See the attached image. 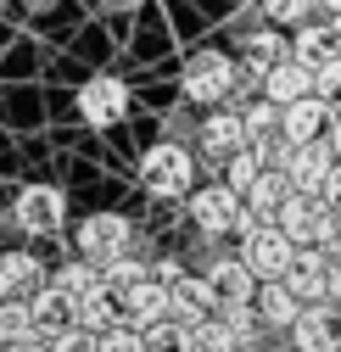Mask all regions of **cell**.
Instances as JSON below:
<instances>
[{
	"label": "cell",
	"instance_id": "obj_1",
	"mask_svg": "<svg viewBox=\"0 0 341 352\" xmlns=\"http://www.w3.org/2000/svg\"><path fill=\"white\" fill-rule=\"evenodd\" d=\"M179 96L190 107H219V101L241 107V101L258 96V73H252L241 56L219 51V45H201V51H190V62L179 73Z\"/></svg>",
	"mask_w": 341,
	"mask_h": 352
},
{
	"label": "cell",
	"instance_id": "obj_2",
	"mask_svg": "<svg viewBox=\"0 0 341 352\" xmlns=\"http://www.w3.org/2000/svg\"><path fill=\"white\" fill-rule=\"evenodd\" d=\"M185 218H190V230H196V235H207V241H241V235L252 230L246 201H241L224 179L190 185V196H185Z\"/></svg>",
	"mask_w": 341,
	"mask_h": 352
},
{
	"label": "cell",
	"instance_id": "obj_3",
	"mask_svg": "<svg viewBox=\"0 0 341 352\" xmlns=\"http://www.w3.org/2000/svg\"><path fill=\"white\" fill-rule=\"evenodd\" d=\"M196 173H201L196 146L168 140V135H162L157 146H146V157H140V185H146V196H157V201H185L190 185H196Z\"/></svg>",
	"mask_w": 341,
	"mask_h": 352
},
{
	"label": "cell",
	"instance_id": "obj_4",
	"mask_svg": "<svg viewBox=\"0 0 341 352\" xmlns=\"http://www.w3.org/2000/svg\"><path fill=\"white\" fill-rule=\"evenodd\" d=\"M235 252H241V263H246L258 280H285L291 257H296V241H291L280 224H252V230L235 241Z\"/></svg>",
	"mask_w": 341,
	"mask_h": 352
},
{
	"label": "cell",
	"instance_id": "obj_5",
	"mask_svg": "<svg viewBox=\"0 0 341 352\" xmlns=\"http://www.w3.org/2000/svg\"><path fill=\"white\" fill-rule=\"evenodd\" d=\"M12 224L34 241H45V235H62L67 230V196L56 185H28L12 207Z\"/></svg>",
	"mask_w": 341,
	"mask_h": 352
},
{
	"label": "cell",
	"instance_id": "obj_6",
	"mask_svg": "<svg viewBox=\"0 0 341 352\" xmlns=\"http://www.w3.org/2000/svg\"><path fill=\"white\" fill-rule=\"evenodd\" d=\"M73 241H78V252L90 263H107V257L135 246V224H129V212H84Z\"/></svg>",
	"mask_w": 341,
	"mask_h": 352
},
{
	"label": "cell",
	"instance_id": "obj_7",
	"mask_svg": "<svg viewBox=\"0 0 341 352\" xmlns=\"http://www.w3.org/2000/svg\"><path fill=\"white\" fill-rule=\"evenodd\" d=\"M246 146V123H241V107L235 101H219V107H207V118L196 123V157L212 162V173H219V162Z\"/></svg>",
	"mask_w": 341,
	"mask_h": 352
},
{
	"label": "cell",
	"instance_id": "obj_8",
	"mask_svg": "<svg viewBox=\"0 0 341 352\" xmlns=\"http://www.w3.org/2000/svg\"><path fill=\"white\" fill-rule=\"evenodd\" d=\"M78 118L90 123V129H112L129 118V84L112 78V73H96V78H84L78 84Z\"/></svg>",
	"mask_w": 341,
	"mask_h": 352
},
{
	"label": "cell",
	"instance_id": "obj_9",
	"mask_svg": "<svg viewBox=\"0 0 341 352\" xmlns=\"http://www.w3.org/2000/svg\"><path fill=\"white\" fill-rule=\"evenodd\" d=\"M330 162H336V151H330V140L319 135V140L291 146V151H285V162H280V173H285V185H291V190H302V196H324Z\"/></svg>",
	"mask_w": 341,
	"mask_h": 352
},
{
	"label": "cell",
	"instance_id": "obj_10",
	"mask_svg": "<svg viewBox=\"0 0 341 352\" xmlns=\"http://www.w3.org/2000/svg\"><path fill=\"white\" fill-rule=\"evenodd\" d=\"M285 341L291 352H336L341 336H336V307L330 302H302V314L285 324Z\"/></svg>",
	"mask_w": 341,
	"mask_h": 352
},
{
	"label": "cell",
	"instance_id": "obj_11",
	"mask_svg": "<svg viewBox=\"0 0 341 352\" xmlns=\"http://www.w3.org/2000/svg\"><path fill=\"white\" fill-rule=\"evenodd\" d=\"M207 314H219V291L207 285V274L201 269H185L174 285H168V319H179V324H201Z\"/></svg>",
	"mask_w": 341,
	"mask_h": 352
},
{
	"label": "cell",
	"instance_id": "obj_12",
	"mask_svg": "<svg viewBox=\"0 0 341 352\" xmlns=\"http://www.w3.org/2000/svg\"><path fill=\"white\" fill-rule=\"evenodd\" d=\"M201 274L219 291V302H252V291H258V274L241 263V252H224V246H212V257H201Z\"/></svg>",
	"mask_w": 341,
	"mask_h": 352
},
{
	"label": "cell",
	"instance_id": "obj_13",
	"mask_svg": "<svg viewBox=\"0 0 341 352\" xmlns=\"http://www.w3.org/2000/svg\"><path fill=\"white\" fill-rule=\"evenodd\" d=\"M252 307H258V324H263V336L274 341V336H285V324L302 314V296H296L285 280H258V291H252Z\"/></svg>",
	"mask_w": 341,
	"mask_h": 352
},
{
	"label": "cell",
	"instance_id": "obj_14",
	"mask_svg": "<svg viewBox=\"0 0 341 352\" xmlns=\"http://www.w3.org/2000/svg\"><path fill=\"white\" fill-rule=\"evenodd\" d=\"M308 90H314V67H308L302 56H280V62H269V67L258 73V96H269L274 107L308 96Z\"/></svg>",
	"mask_w": 341,
	"mask_h": 352
},
{
	"label": "cell",
	"instance_id": "obj_15",
	"mask_svg": "<svg viewBox=\"0 0 341 352\" xmlns=\"http://www.w3.org/2000/svg\"><path fill=\"white\" fill-rule=\"evenodd\" d=\"M324 123H330V101H324V96H314V90L280 107V135H285V146L319 140V135H324Z\"/></svg>",
	"mask_w": 341,
	"mask_h": 352
},
{
	"label": "cell",
	"instance_id": "obj_16",
	"mask_svg": "<svg viewBox=\"0 0 341 352\" xmlns=\"http://www.w3.org/2000/svg\"><path fill=\"white\" fill-rule=\"evenodd\" d=\"M118 319H123V324H135V330L168 319V285L146 274V280H135L129 291H118Z\"/></svg>",
	"mask_w": 341,
	"mask_h": 352
},
{
	"label": "cell",
	"instance_id": "obj_17",
	"mask_svg": "<svg viewBox=\"0 0 341 352\" xmlns=\"http://www.w3.org/2000/svg\"><path fill=\"white\" fill-rule=\"evenodd\" d=\"M324 274H330V252L324 246H296L291 269H285V285L302 302H324Z\"/></svg>",
	"mask_w": 341,
	"mask_h": 352
},
{
	"label": "cell",
	"instance_id": "obj_18",
	"mask_svg": "<svg viewBox=\"0 0 341 352\" xmlns=\"http://www.w3.org/2000/svg\"><path fill=\"white\" fill-rule=\"evenodd\" d=\"M45 285V263H39L34 252H0V296H28Z\"/></svg>",
	"mask_w": 341,
	"mask_h": 352
},
{
	"label": "cell",
	"instance_id": "obj_19",
	"mask_svg": "<svg viewBox=\"0 0 341 352\" xmlns=\"http://www.w3.org/2000/svg\"><path fill=\"white\" fill-rule=\"evenodd\" d=\"M291 196V185H285V173L280 168H263L258 179L246 185V212H252V224H274V212H280V201Z\"/></svg>",
	"mask_w": 341,
	"mask_h": 352
},
{
	"label": "cell",
	"instance_id": "obj_20",
	"mask_svg": "<svg viewBox=\"0 0 341 352\" xmlns=\"http://www.w3.org/2000/svg\"><path fill=\"white\" fill-rule=\"evenodd\" d=\"M73 324H84V330H107V324H118V291L112 285H90V291H84V296H73Z\"/></svg>",
	"mask_w": 341,
	"mask_h": 352
},
{
	"label": "cell",
	"instance_id": "obj_21",
	"mask_svg": "<svg viewBox=\"0 0 341 352\" xmlns=\"http://www.w3.org/2000/svg\"><path fill=\"white\" fill-rule=\"evenodd\" d=\"M28 314H34V330H39V336H51V330L73 324V296H62V291L45 280L39 291H28Z\"/></svg>",
	"mask_w": 341,
	"mask_h": 352
},
{
	"label": "cell",
	"instance_id": "obj_22",
	"mask_svg": "<svg viewBox=\"0 0 341 352\" xmlns=\"http://www.w3.org/2000/svg\"><path fill=\"white\" fill-rule=\"evenodd\" d=\"M34 314H28V296H0V346H17L34 341Z\"/></svg>",
	"mask_w": 341,
	"mask_h": 352
},
{
	"label": "cell",
	"instance_id": "obj_23",
	"mask_svg": "<svg viewBox=\"0 0 341 352\" xmlns=\"http://www.w3.org/2000/svg\"><path fill=\"white\" fill-rule=\"evenodd\" d=\"M330 51H336V45H330V23H308V17H302V23L291 28V56H302L308 67L324 62Z\"/></svg>",
	"mask_w": 341,
	"mask_h": 352
},
{
	"label": "cell",
	"instance_id": "obj_24",
	"mask_svg": "<svg viewBox=\"0 0 341 352\" xmlns=\"http://www.w3.org/2000/svg\"><path fill=\"white\" fill-rule=\"evenodd\" d=\"M45 280H51L62 296H84V291H90V285L101 280V263H90V257L78 252V257H67L62 269H56V274H45Z\"/></svg>",
	"mask_w": 341,
	"mask_h": 352
},
{
	"label": "cell",
	"instance_id": "obj_25",
	"mask_svg": "<svg viewBox=\"0 0 341 352\" xmlns=\"http://www.w3.org/2000/svg\"><path fill=\"white\" fill-rule=\"evenodd\" d=\"M258 173H263V157L252 151V146H235V151H230V157L219 162V179H224V185H230L235 196H246V185L258 179Z\"/></svg>",
	"mask_w": 341,
	"mask_h": 352
},
{
	"label": "cell",
	"instance_id": "obj_26",
	"mask_svg": "<svg viewBox=\"0 0 341 352\" xmlns=\"http://www.w3.org/2000/svg\"><path fill=\"white\" fill-rule=\"evenodd\" d=\"M146 274H151V257H135V246L101 263V285H112V291H129V285L146 280Z\"/></svg>",
	"mask_w": 341,
	"mask_h": 352
},
{
	"label": "cell",
	"instance_id": "obj_27",
	"mask_svg": "<svg viewBox=\"0 0 341 352\" xmlns=\"http://www.w3.org/2000/svg\"><path fill=\"white\" fill-rule=\"evenodd\" d=\"M185 352H241V336L219 319V314H207L196 330H190V346Z\"/></svg>",
	"mask_w": 341,
	"mask_h": 352
},
{
	"label": "cell",
	"instance_id": "obj_28",
	"mask_svg": "<svg viewBox=\"0 0 341 352\" xmlns=\"http://www.w3.org/2000/svg\"><path fill=\"white\" fill-rule=\"evenodd\" d=\"M252 6H258L263 23H274V28H296L302 17L319 12V0H252Z\"/></svg>",
	"mask_w": 341,
	"mask_h": 352
},
{
	"label": "cell",
	"instance_id": "obj_29",
	"mask_svg": "<svg viewBox=\"0 0 341 352\" xmlns=\"http://www.w3.org/2000/svg\"><path fill=\"white\" fill-rule=\"evenodd\" d=\"M140 336H146V352H185L190 346V324H179V319H157Z\"/></svg>",
	"mask_w": 341,
	"mask_h": 352
},
{
	"label": "cell",
	"instance_id": "obj_30",
	"mask_svg": "<svg viewBox=\"0 0 341 352\" xmlns=\"http://www.w3.org/2000/svg\"><path fill=\"white\" fill-rule=\"evenodd\" d=\"M96 352H146V336L135 330V324H107V330H96Z\"/></svg>",
	"mask_w": 341,
	"mask_h": 352
},
{
	"label": "cell",
	"instance_id": "obj_31",
	"mask_svg": "<svg viewBox=\"0 0 341 352\" xmlns=\"http://www.w3.org/2000/svg\"><path fill=\"white\" fill-rule=\"evenodd\" d=\"M219 319L241 336V341H252V336H263V324H258V307L252 302H219Z\"/></svg>",
	"mask_w": 341,
	"mask_h": 352
},
{
	"label": "cell",
	"instance_id": "obj_32",
	"mask_svg": "<svg viewBox=\"0 0 341 352\" xmlns=\"http://www.w3.org/2000/svg\"><path fill=\"white\" fill-rule=\"evenodd\" d=\"M45 352H96V336L84 324H62V330L45 336Z\"/></svg>",
	"mask_w": 341,
	"mask_h": 352
},
{
	"label": "cell",
	"instance_id": "obj_33",
	"mask_svg": "<svg viewBox=\"0 0 341 352\" xmlns=\"http://www.w3.org/2000/svg\"><path fill=\"white\" fill-rule=\"evenodd\" d=\"M314 96L341 101V56H336V51H330L324 62H314Z\"/></svg>",
	"mask_w": 341,
	"mask_h": 352
},
{
	"label": "cell",
	"instance_id": "obj_34",
	"mask_svg": "<svg viewBox=\"0 0 341 352\" xmlns=\"http://www.w3.org/2000/svg\"><path fill=\"white\" fill-rule=\"evenodd\" d=\"M185 274V263H179V252H162V257H151V280H162V285H174Z\"/></svg>",
	"mask_w": 341,
	"mask_h": 352
},
{
	"label": "cell",
	"instance_id": "obj_35",
	"mask_svg": "<svg viewBox=\"0 0 341 352\" xmlns=\"http://www.w3.org/2000/svg\"><path fill=\"white\" fill-rule=\"evenodd\" d=\"M324 302L341 307V257H330V274H324Z\"/></svg>",
	"mask_w": 341,
	"mask_h": 352
},
{
	"label": "cell",
	"instance_id": "obj_36",
	"mask_svg": "<svg viewBox=\"0 0 341 352\" xmlns=\"http://www.w3.org/2000/svg\"><path fill=\"white\" fill-rule=\"evenodd\" d=\"M324 140H330V151L341 157V101H330V123H324Z\"/></svg>",
	"mask_w": 341,
	"mask_h": 352
},
{
	"label": "cell",
	"instance_id": "obj_37",
	"mask_svg": "<svg viewBox=\"0 0 341 352\" xmlns=\"http://www.w3.org/2000/svg\"><path fill=\"white\" fill-rule=\"evenodd\" d=\"M324 201H330V207L341 212V157L330 162V179H324Z\"/></svg>",
	"mask_w": 341,
	"mask_h": 352
},
{
	"label": "cell",
	"instance_id": "obj_38",
	"mask_svg": "<svg viewBox=\"0 0 341 352\" xmlns=\"http://www.w3.org/2000/svg\"><path fill=\"white\" fill-rule=\"evenodd\" d=\"M241 352H280V346H269V336H252V341H241Z\"/></svg>",
	"mask_w": 341,
	"mask_h": 352
},
{
	"label": "cell",
	"instance_id": "obj_39",
	"mask_svg": "<svg viewBox=\"0 0 341 352\" xmlns=\"http://www.w3.org/2000/svg\"><path fill=\"white\" fill-rule=\"evenodd\" d=\"M6 352H45V336H34V341H17V346H6Z\"/></svg>",
	"mask_w": 341,
	"mask_h": 352
},
{
	"label": "cell",
	"instance_id": "obj_40",
	"mask_svg": "<svg viewBox=\"0 0 341 352\" xmlns=\"http://www.w3.org/2000/svg\"><path fill=\"white\" fill-rule=\"evenodd\" d=\"M319 12L324 17H341V0H319Z\"/></svg>",
	"mask_w": 341,
	"mask_h": 352
},
{
	"label": "cell",
	"instance_id": "obj_41",
	"mask_svg": "<svg viewBox=\"0 0 341 352\" xmlns=\"http://www.w3.org/2000/svg\"><path fill=\"white\" fill-rule=\"evenodd\" d=\"M28 6H34V12H39V6H51V0H28Z\"/></svg>",
	"mask_w": 341,
	"mask_h": 352
},
{
	"label": "cell",
	"instance_id": "obj_42",
	"mask_svg": "<svg viewBox=\"0 0 341 352\" xmlns=\"http://www.w3.org/2000/svg\"><path fill=\"white\" fill-rule=\"evenodd\" d=\"M336 336H341V307H336Z\"/></svg>",
	"mask_w": 341,
	"mask_h": 352
},
{
	"label": "cell",
	"instance_id": "obj_43",
	"mask_svg": "<svg viewBox=\"0 0 341 352\" xmlns=\"http://www.w3.org/2000/svg\"><path fill=\"white\" fill-rule=\"evenodd\" d=\"M0 352H6V346H0Z\"/></svg>",
	"mask_w": 341,
	"mask_h": 352
},
{
	"label": "cell",
	"instance_id": "obj_44",
	"mask_svg": "<svg viewBox=\"0 0 341 352\" xmlns=\"http://www.w3.org/2000/svg\"><path fill=\"white\" fill-rule=\"evenodd\" d=\"M336 352H341V346H336Z\"/></svg>",
	"mask_w": 341,
	"mask_h": 352
}]
</instances>
